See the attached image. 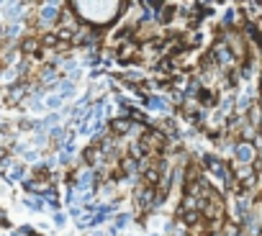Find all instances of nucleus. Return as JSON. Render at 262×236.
<instances>
[{
	"mask_svg": "<svg viewBox=\"0 0 262 236\" xmlns=\"http://www.w3.org/2000/svg\"><path fill=\"white\" fill-rule=\"evenodd\" d=\"M93 183H95V170L82 167V170L75 172V188H77V190L90 193V190H93Z\"/></svg>",
	"mask_w": 262,
	"mask_h": 236,
	"instance_id": "7ed1b4c3",
	"label": "nucleus"
},
{
	"mask_svg": "<svg viewBox=\"0 0 262 236\" xmlns=\"http://www.w3.org/2000/svg\"><path fill=\"white\" fill-rule=\"evenodd\" d=\"M26 206H28V208H33V211H41V208H44V203H41V201H26Z\"/></svg>",
	"mask_w": 262,
	"mask_h": 236,
	"instance_id": "aec40b11",
	"label": "nucleus"
},
{
	"mask_svg": "<svg viewBox=\"0 0 262 236\" xmlns=\"http://www.w3.org/2000/svg\"><path fill=\"white\" fill-rule=\"evenodd\" d=\"M144 105L152 108V111H160V113H167L170 111V100L162 98V95H142Z\"/></svg>",
	"mask_w": 262,
	"mask_h": 236,
	"instance_id": "0eeeda50",
	"label": "nucleus"
},
{
	"mask_svg": "<svg viewBox=\"0 0 262 236\" xmlns=\"http://www.w3.org/2000/svg\"><path fill=\"white\" fill-rule=\"evenodd\" d=\"M208 57H211L214 62H216V67H234L237 64V59H234V51L229 49V44H226L224 39H216V44H214V49L208 51Z\"/></svg>",
	"mask_w": 262,
	"mask_h": 236,
	"instance_id": "f257e3e1",
	"label": "nucleus"
},
{
	"mask_svg": "<svg viewBox=\"0 0 262 236\" xmlns=\"http://www.w3.org/2000/svg\"><path fill=\"white\" fill-rule=\"evenodd\" d=\"M129 221H131V216H129V213H118V216H116V231H118V229H124V226H129Z\"/></svg>",
	"mask_w": 262,
	"mask_h": 236,
	"instance_id": "f3484780",
	"label": "nucleus"
},
{
	"mask_svg": "<svg viewBox=\"0 0 262 236\" xmlns=\"http://www.w3.org/2000/svg\"><path fill=\"white\" fill-rule=\"evenodd\" d=\"M39 51H41L39 36H28V39L21 41V54H39Z\"/></svg>",
	"mask_w": 262,
	"mask_h": 236,
	"instance_id": "9b49d317",
	"label": "nucleus"
},
{
	"mask_svg": "<svg viewBox=\"0 0 262 236\" xmlns=\"http://www.w3.org/2000/svg\"><path fill=\"white\" fill-rule=\"evenodd\" d=\"M33 144H36V147H44V144H46V136H44V134H39L36 139H33Z\"/></svg>",
	"mask_w": 262,
	"mask_h": 236,
	"instance_id": "4be33fe9",
	"label": "nucleus"
},
{
	"mask_svg": "<svg viewBox=\"0 0 262 236\" xmlns=\"http://www.w3.org/2000/svg\"><path fill=\"white\" fill-rule=\"evenodd\" d=\"M59 21V5L57 3H46L39 10V26H51Z\"/></svg>",
	"mask_w": 262,
	"mask_h": 236,
	"instance_id": "20e7f679",
	"label": "nucleus"
},
{
	"mask_svg": "<svg viewBox=\"0 0 262 236\" xmlns=\"http://www.w3.org/2000/svg\"><path fill=\"white\" fill-rule=\"evenodd\" d=\"M23 175H26L23 167H15V170H13V180H23Z\"/></svg>",
	"mask_w": 262,
	"mask_h": 236,
	"instance_id": "412c9836",
	"label": "nucleus"
},
{
	"mask_svg": "<svg viewBox=\"0 0 262 236\" xmlns=\"http://www.w3.org/2000/svg\"><path fill=\"white\" fill-rule=\"evenodd\" d=\"M201 211H183L180 208V219H183V224L185 226H201Z\"/></svg>",
	"mask_w": 262,
	"mask_h": 236,
	"instance_id": "f8f14e48",
	"label": "nucleus"
},
{
	"mask_svg": "<svg viewBox=\"0 0 262 236\" xmlns=\"http://www.w3.org/2000/svg\"><path fill=\"white\" fill-rule=\"evenodd\" d=\"M242 36H244V41H250L255 46H262V28L257 23L247 21V23H244V28H242Z\"/></svg>",
	"mask_w": 262,
	"mask_h": 236,
	"instance_id": "423d86ee",
	"label": "nucleus"
},
{
	"mask_svg": "<svg viewBox=\"0 0 262 236\" xmlns=\"http://www.w3.org/2000/svg\"><path fill=\"white\" fill-rule=\"evenodd\" d=\"M31 236H39V234H31Z\"/></svg>",
	"mask_w": 262,
	"mask_h": 236,
	"instance_id": "b1692460",
	"label": "nucleus"
},
{
	"mask_svg": "<svg viewBox=\"0 0 262 236\" xmlns=\"http://www.w3.org/2000/svg\"><path fill=\"white\" fill-rule=\"evenodd\" d=\"M257 147L252 141H237L234 144V159H237V165H255L257 162Z\"/></svg>",
	"mask_w": 262,
	"mask_h": 236,
	"instance_id": "f03ea898",
	"label": "nucleus"
},
{
	"mask_svg": "<svg viewBox=\"0 0 262 236\" xmlns=\"http://www.w3.org/2000/svg\"><path fill=\"white\" fill-rule=\"evenodd\" d=\"M134 54H139V44L129 39L126 44H121V46H118V62H121V64H126V62L134 57Z\"/></svg>",
	"mask_w": 262,
	"mask_h": 236,
	"instance_id": "6e6552de",
	"label": "nucleus"
},
{
	"mask_svg": "<svg viewBox=\"0 0 262 236\" xmlns=\"http://www.w3.org/2000/svg\"><path fill=\"white\" fill-rule=\"evenodd\" d=\"M131 131V118H113L111 121V134L113 136H124Z\"/></svg>",
	"mask_w": 262,
	"mask_h": 236,
	"instance_id": "1a4fd4ad",
	"label": "nucleus"
},
{
	"mask_svg": "<svg viewBox=\"0 0 262 236\" xmlns=\"http://www.w3.org/2000/svg\"><path fill=\"white\" fill-rule=\"evenodd\" d=\"M64 100L59 98V95H51V98H46V108H59Z\"/></svg>",
	"mask_w": 262,
	"mask_h": 236,
	"instance_id": "a211bd4d",
	"label": "nucleus"
},
{
	"mask_svg": "<svg viewBox=\"0 0 262 236\" xmlns=\"http://www.w3.org/2000/svg\"><path fill=\"white\" fill-rule=\"evenodd\" d=\"M23 188H26L28 193H46V190H49L46 180H26Z\"/></svg>",
	"mask_w": 262,
	"mask_h": 236,
	"instance_id": "ddd939ff",
	"label": "nucleus"
},
{
	"mask_svg": "<svg viewBox=\"0 0 262 236\" xmlns=\"http://www.w3.org/2000/svg\"><path fill=\"white\" fill-rule=\"evenodd\" d=\"M154 198H157V193H154V188H139L136 190V206H139V211H149L152 206H154Z\"/></svg>",
	"mask_w": 262,
	"mask_h": 236,
	"instance_id": "39448f33",
	"label": "nucleus"
},
{
	"mask_svg": "<svg viewBox=\"0 0 262 236\" xmlns=\"http://www.w3.org/2000/svg\"><path fill=\"white\" fill-rule=\"evenodd\" d=\"M72 93H75V82H72V80H62V82H59V93H57V95H59L62 100H67Z\"/></svg>",
	"mask_w": 262,
	"mask_h": 236,
	"instance_id": "4468645a",
	"label": "nucleus"
},
{
	"mask_svg": "<svg viewBox=\"0 0 262 236\" xmlns=\"http://www.w3.org/2000/svg\"><path fill=\"white\" fill-rule=\"evenodd\" d=\"M260 136H262V126H260Z\"/></svg>",
	"mask_w": 262,
	"mask_h": 236,
	"instance_id": "5701e85b",
	"label": "nucleus"
},
{
	"mask_svg": "<svg viewBox=\"0 0 262 236\" xmlns=\"http://www.w3.org/2000/svg\"><path fill=\"white\" fill-rule=\"evenodd\" d=\"M39 41H41V49H59L62 41L54 31H46V33H39Z\"/></svg>",
	"mask_w": 262,
	"mask_h": 236,
	"instance_id": "9d476101",
	"label": "nucleus"
},
{
	"mask_svg": "<svg viewBox=\"0 0 262 236\" xmlns=\"http://www.w3.org/2000/svg\"><path fill=\"white\" fill-rule=\"evenodd\" d=\"M234 21H237V10H234V8H229V10H226V13H224V18H221V23H224L226 28H232V26H234Z\"/></svg>",
	"mask_w": 262,
	"mask_h": 236,
	"instance_id": "dca6fc26",
	"label": "nucleus"
},
{
	"mask_svg": "<svg viewBox=\"0 0 262 236\" xmlns=\"http://www.w3.org/2000/svg\"><path fill=\"white\" fill-rule=\"evenodd\" d=\"M26 93H28V87H23V85H15V87L10 90V95H8V100H10V103H18V100H21V98H23Z\"/></svg>",
	"mask_w": 262,
	"mask_h": 236,
	"instance_id": "2eb2a0df",
	"label": "nucleus"
},
{
	"mask_svg": "<svg viewBox=\"0 0 262 236\" xmlns=\"http://www.w3.org/2000/svg\"><path fill=\"white\" fill-rule=\"evenodd\" d=\"M64 224H67V213H54V226L62 229Z\"/></svg>",
	"mask_w": 262,
	"mask_h": 236,
	"instance_id": "6ab92c4d",
	"label": "nucleus"
}]
</instances>
